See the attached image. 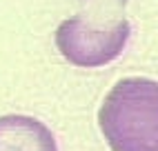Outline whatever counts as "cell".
<instances>
[{
  "mask_svg": "<svg viewBox=\"0 0 158 151\" xmlns=\"http://www.w3.org/2000/svg\"><path fill=\"white\" fill-rule=\"evenodd\" d=\"M98 124L111 151H158V80H118L98 109Z\"/></svg>",
  "mask_w": 158,
  "mask_h": 151,
  "instance_id": "cell-2",
  "label": "cell"
},
{
  "mask_svg": "<svg viewBox=\"0 0 158 151\" xmlns=\"http://www.w3.org/2000/svg\"><path fill=\"white\" fill-rule=\"evenodd\" d=\"M0 151H58L56 138L34 116H0Z\"/></svg>",
  "mask_w": 158,
  "mask_h": 151,
  "instance_id": "cell-3",
  "label": "cell"
},
{
  "mask_svg": "<svg viewBox=\"0 0 158 151\" xmlns=\"http://www.w3.org/2000/svg\"><path fill=\"white\" fill-rule=\"evenodd\" d=\"M80 11L56 29V47L76 67H102L123 53L131 25L125 18L127 0H78Z\"/></svg>",
  "mask_w": 158,
  "mask_h": 151,
  "instance_id": "cell-1",
  "label": "cell"
}]
</instances>
